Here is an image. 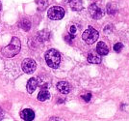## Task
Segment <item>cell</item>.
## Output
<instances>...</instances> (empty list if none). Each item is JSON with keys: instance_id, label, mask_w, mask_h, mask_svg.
I'll return each mask as SVG.
<instances>
[{"instance_id": "obj_20", "label": "cell", "mask_w": 129, "mask_h": 121, "mask_svg": "<svg viewBox=\"0 0 129 121\" xmlns=\"http://www.w3.org/2000/svg\"><path fill=\"white\" fill-rule=\"evenodd\" d=\"M70 33L71 34V35H74V34L76 33V27L74 26V25H71V26H70Z\"/></svg>"}, {"instance_id": "obj_3", "label": "cell", "mask_w": 129, "mask_h": 121, "mask_svg": "<svg viewBox=\"0 0 129 121\" xmlns=\"http://www.w3.org/2000/svg\"><path fill=\"white\" fill-rule=\"evenodd\" d=\"M98 37H99L98 31L95 30L94 28H92L91 26L87 28L86 30L83 32V35H82L83 40L86 42L87 44H89V45H91V44H93V43H95V41L98 39Z\"/></svg>"}, {"instance_id": "obj_21", "label": "cell", "mask_w": 129, "mask_h": 121, "mask_svg": "<svg viewBox=\"0 0 129 121\" xmlns=\"http://www.w3.org/2000/svg\"><path fill=\"white\" fill-rule=\"evenodd\" d=\"M3 116H4V112H3V110L0 108V120L3 118Z\"/></svg>"}, {"instance_id": "obj_13", "label": "cell", "mask_w": 129, "mask_h": 121, "mask_svg": "<svg viewBox=\"0 0 129 121\" xmlns=\"http://www.w3.org/2000/svg\"><path fill=\"white\" fill-rule=\"evenodd\" d=\"M50 98V94L49 92L46 90V89H42L40 91V93L38 94V100L41 101V102H43V101H46Z\"/></svg>"}, {"instance_id": "obj_5", "label": "cell", "mask_w": 129, "mask_h": 121, "mask_svg": "<svg viewBox=\"0 0 129 121\" xmlns=\"http://www.w3.org/2000/svg\"><path fill=\"white\" fill-rule=\"evenodd\" d=\"M21 68L24 73L32 74V73L35 72L36 68H37V63L32 58H26V59H24V60L22 61Z\"/></svg>"}, {"instance_id": "obj_15", "label": "cell", "mask_w": 129, "mask_h": 121, "mask_svg": "<svg viewBox=\"0 0 129 121\" xmlns=\"http://www.w3.org/2000/svg\"><path fill=\"white\" fill-rule=\"evenodd\" d=\"M38 38H39L40 41H46V40H48V38H49L48 31H46V30H43V31L39 32Z\"/></svg>"}, {"instance_id": "obj_16", "label": "cell", "mask_w": 129, "mask_h": 121, "mask_svg": "<svg viewBox=\"0 0 129 121\" xmlns=\"http://www.w3.org/2000/svg\"><path fill=\"white\" fill-rule=\"evenodd\" d=\"M37 4H38L39 10L43 11L48 5V0H37Z\"/></svg>"}, {"instance_id": "obj_7", "label": "cell", "mask_w": 129, "mask_h": 121, "mask_svg": "<svg viewBox=\"0 0 129 121\" xmlns=\"http://www.w3.org/2000/svg\"><path fill=\"white\" fill-rule=\"evenodd\" d=\"M20 117L24 121H32L35 118V112L30 109H25L20 112Z\"/></svg>"}, {"instance_id": "obj_19", "label": "cell", "mask_w": 129, "mask_h": 121, "mask_svg": "<svg viewBox=\"0 0 129 121\" xmlns=\"http://www.w3.org/2000/svg\"><path fill=\"white\" fill-rule=\"evenodd\" d=\"M82 97V99L84 100L85 102H90V100H91V93H87V94H85V95H82L81 96Z\"/></svg>"}, {"instance_id": "obj_4", "label": "cell", "mask_w": 129, "mask_h": 121, "mask_svg": "<svg viewBox=\"0 0 129 121\" xmlns=\"http://www.w3.org/2000/svg\"><path fill=\"white\" fill-rule=\"evenodd\" d=\"M47 16L52 21H59L64 17V8L60 6H53L51 7L47 12Z\"/></svg>"}, {"instance_id": "obj_9", "label": "cell", "mask_w": 129, "mask_h": 121, "mask_svg": "<svg viewBox=\"0 0 129 121\" xmlns=\"http://www.w3.org/2000/svg\"><path fill=\"white\" fill-rule=\"evenodd\" d=\"M70 8L75 12H79L83 10L84 6H83V1L82 0H70Z\"/></svg>"}, {"instance_id": "obj_23", "label": "cell", "mask_w": 129, "mask_h": 121, "mask_svg": "<svg viewBox=\"0 0 129 121\" xmlns=\"http://www.w3.org/2000/svg\"><path fill=\"white\" fill-rule=\"evenodd\" d=\"M1 8H2V5H1V2H0V11H1Z\"/></svg>"}, {"instance_id": "obj_12", "label": "cell", "mask_w": 129, "mask_h": 121, "mask_svg": "<svg viewBox=\"0 0 129 121\" xmlns=\"http://www.w3.org/2000/svg\"><path fill=\"white\" fill-rule=\"evenodd\" d=\"M87 59H88V62H90L91 64H99V63H101V57L98 54H96V53H94V52L89 53Z\"/></svg>"}, {"instance_id": "obj_1", "label": "cell", "mask_w": 129, "mask_h": 121, "mask_svg": "<svg viewBox=\"0 0 129 121\" xmlns=\"http://www.w3.org/2000/svg\"><path fill=\"white\" fill-rule=\"evenodd\" d=\"M20 49H21L20 40L17 37H13L11 40V43L2 49V54L5 57L11 58V57L16 56L20 51Z\"/></svg>"}, {"instance_id": "obj_6", "label": "cell", "mask_w": 129, "mask_h": 121, "mask_svg": "<svg viewBox=\"0 0 129 121\" xmlns=\"http://www.w3.org/2000/svg\"><path fill=\"white\" fill-rule=\"evenodd\" d=\"M89 12H90V15L93 19H100L103 17V11L101 10V8L95 3H92L89 7Z\"/></svg>"}, {"instance_id": "obj_14", "label": "cell", "mask_w": 129, "mask_h": 121, "mask_svg": "<svg viewBox=\"0 0 129 121\" xmlns=\"http://www.w3.org/2000/svg\"><path fill=\"white\" fill-rule=\"evenodd\" d=\"M20 27L23 29V30H25V31H29L30 30V28H31V22L29 19H26V18H24V19H22L21 22H20Z\"/></svg>"}, {"instance_id": "obj_17", "label": "cell", "mask_w": 129, "mask_h": 121, "mask_svg": "<svg viewBox=\"0 0 129 121\" xmlns=\"http://www.w3.org/2000/svg\"><path fill=\"white\" fill-rule=\"evenodd\" d=\"M107 12L109 15H114V14H116V13H117V7H116V5L109 3L107 5Z\"/></svg>"}, {"instance_id": "obj_22", "label": "cell", "mask_w": 129, "mask_h": 121, "mask_svg": "<svg viewBox=\"0 0 129 121\" xmlns=\"http://www.w3.org/2000/svg\"><path fill=\"white\" fill-rule=\"evenodd\" d=\"M50 121H61L59 118H57V117H53V118H51V120Z\"/></svg>"}, {"instance_id": "obj_2", "label": "cell", "mask_w": 129, "mask_h": 121, "mask_svg": "<svg viewBox=\"0 0 129 121\" xmlns=\"http://www.w3.org/2000/svg\"><path fill=\"white\" fill-rule=\"evenodd\" d=\"M44 58L46 61V64L50 68L56 69L59 67L60 62H61V55L57 50H54V49L48 50L44 54Z\"/></svg>"}, {"instance_id": "obj_11", "label": "cell", "mask_w": 129, "mask_h": 121, "mask_svg": "<svg viewBox=\"0 0 129 121\" xmlns=\"http://www.w3.org/2000/svg\"><path fill=\"white\" fill-rule=\"evenodd\" d=\"M96 51L99 55H107L109 52V49L104 42H99L96 45Z\"/></svg>"}, {"instance_id": "obj_18", "label": "cell", "mask_w": 129, "mask_h": 121, "mask_svg": "<svg viewBox=\"0 0 129 121\" xmlns=\"http://www.w3.org/2000/svg\"><path fill=\"white\" fill-rule=\"evenodd\" d=\"M122 49H123V45L121 44V43H117V44L114 46V50L116 52H120Z\"/></svg>"}, {"instance_id": "obj_10", "label": "cell", "mask_w": 129, "mask_h": 121, "mask_svg": "<svg viewBox=\"0 0 129 121\" xmlns=\"http://www.w3.org/2000/svg\"><path fill=\"white\" fill-rule=\"evenodd\" d=\"M57 89L62 94H68L70 91V86L67 82H59L57 83Z\"/></svg>"}, {"instance_id": "obj_8", "label": "cell", "mask_w": 129, "mask_h": 121, "mask_svg": "<svg viewBox=\"0 0 129 121\" xmlns=\"http://www.w3.org/2000/svg\"><path fill=\"white\" fill-rule=\"evenodd\" d=\"M38 83L39 82L36 77H31L27 83V91H28V93L32 94L36 90V88L38 86Z\"/></svg>"}, {"instance_id": "obj_24", "label": "cell", "mask_w": 129, "mask_h": 121, "mask_svg": "<svg viewBox=\"0 0 129 121\" xmlns=\"http://www.w3.org/2000/svg\"><path fill=\"white\" fill-rule=\"evenodd\" d=\"M64 1H70V0H64Z\"/></svg>"}]
</instances>
